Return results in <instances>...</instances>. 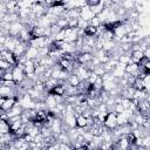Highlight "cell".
I'll list each match as a JSON object with an SVG mask.
<instances>
[{
	"label": "cell",
	"mask_w": 150,
	"mask_h": 150,
	"mask_svg": "<svg viewBox=\"0 0 150 150\" xmlns=\"http://www.w3.org/2000/svg\"><path fill=\"white\" fill-rule=\"evenodd\" d=\"M38 54H39V56H47L49 54V47L43 46V47L38 48Z\"/></svg>",
	"instance_id": "cell-22"
},
{
	"label": "cell",
	"mask_w": 150,
	"mask_h": 150,
	"mask_svg": "<svg viewBox=\"0 0 150 150\" xmlns=\"http://www.w3.org/2000/svg\"><path fill=\"white\" fill-rule=\"evenodd\" d=\"M98 4H101V0H86V5L89 6V7L96 6V5H98Z\"/></svg>",
	"instance_id": "cell-30"
},
{
	"label": "cell",
	"mask_w": 150,
	"mask_h": 150,
	"mask_svg": "<svg viewBox=\"0 0 150 150\" xmlns=\"http://www.w3.org/2000/svg\"><path fill=\"white\" fill-rule=\"evenodd\" d=\"M124 71H125L127 74L132 75V76H137L138 73H139V70H138V64L135 63V62H130V63H128V64L125 66Z\"/></svg>",
	"instance_id": "cell-11"
},
{
	"label": "cell",
	"mask_w": 150,
	"mask_h": 150,
	"mask_svg": "<svg viewBox=\"0 0 150 150\" xmlns=\"http://www.w3.org/2000/svg\"><path fill=\"white\" fill-rule=\"evenodd\" d=\"M88 26H89V21H87V20H83V19H80V18H79V20H77V28L84 29V28H87Z\"/></svg>",
	"instance_id": "cell-26"
},
{
	"label": "cell",
	"mask_w": 150,
	"mask_h": 150,
	"mask_svg": "<svg viewBox=\"0 0 150 150\" xmlns=\"http://www.w3.org/2000/svg\"><path fill=\"white\" fill-rule=\"evenodd\" d=\"M87 127V117L83 114L76 115V128H84Z\"/></svg>",
	"instance_id": "cell-15"
},
{
	"label": "cell",
	"mask_w": 150,
	"mask_h": 150,
	"mask_svg": "<svg viewBox=\"0 0 150 150\" xmlns=\"http://www.w3.org/2000/svg\"><path fill=\"white\" fill-rule=\"evenodd\" d=\"M94 74H96L97 76H102L104 73H105V70L103 69V67L101 66V64H98V66H95L94 68H93V70H91Z\"/></svg>",
	"instance_id": "cell-23"
},
{
	"label": "cell",
	"mask_w": 150,
	"mask_h": 150,
	"mask_svg": "<svg viewBox=\"0 0 150 150\" xmlns=\"http://www.w3.org/2000/svg\"><path fill=\"white\" fill-rule=\"evenodd\" d=\"M62 122L68 125L69 128H75L76 127V115L75 114H64L62 116Z\"/></svg>",
	"instance_id": "cell-7"
},
{
	"label": "cell",
	"mask_w": 150,
	"mask_h": 150,
	"mask_svg": "<svg viewBox=\"0 0 150 150\" xmlns=\"http://www.w3.org/2000/svg\"><path fill=\"white\" fill-rule=\"evenodd\" d=\"M15 102H16V97H15V96L6 97V98H5V102H4V104L1 105V108H0V109H1L2 111H8L9 109H12V108L14 107Z\"/></svg>",
	"instance_id": "cell-10"
},
{
	"label": "cell",
	"mask_w": 150,
	"mask_h": 150,
	"mask_svg": "<svg viewBox=\"0 0 150 150\" xmlns=\"http://www.w3.org/2000/svg\"><path fill=\"white\" fill-rule=\"evenodd\" d=\"M103 125L109 130H112L117 127V120H116V112L115 111H108L107 112L104 121H103Z\"/></svg>",
	"instance_id": "cell-1"
},
{
	"label": "cell",
	"mask_w": 150,
	"mask_h": 150,
	"mask_svg": "<svg viewBox=\"0 0 150 150\" xmlns=\"http://www.w3.org/2000/svg\"><path fill=\"white\" fill-rule=\"evenodd\" d=\"M130 102H131V98H127V97H122V98H121V104L123 105L124 109H128V108H129Z\"/></svg>",
	"instance_id": "cell-28"
},
{
	"label": "cell",
	"mask_w": 150,
	"mask_h": 150,
	"mask_svg": "<svg viewBox=\"0 0 150 150\" xmlns=\"http://www.w3.org/2000/svg\"><path fill=\"white\" fill-rule=\"evenodd\" d=\"M66 82L68 83V84H70V86H74V87H77L79 84H80V79L73 73V74H69V76L67 77V80H66Z\"/></svg>",
	"instance_id": "cell-16"
},
{
	"label": "cell",
	"mask_w": 150,
	"mask_h": 150,
	"mask_svg": "<svg viewBox=\"0 0 150 150\" xmlns=\"http://www.w3.org/2000/svg\"><path fill=\"white\" fill-rule=\"evenodd\" d=\"M0 96L4 97H11V96H15L16 97V89L8 87V86H0Z\"/></svg>",
	"instance_id": "cell-8"
},
{
	"label": "cell",
	"mask_w": 150,
	"mask_h": 150,
	"mask_svg": "<svg viewBox=\"0 0 150 150\" xmlns=\"http://www.w3.org/2000/svg\"><path fill=\"white\" fill-rule=\"evenodd\" d=\"M94 16H95V14L93 13V11L90 9L89 6L84 5V6H82V7L80 8V19H83V20L89 21V20L93 19Z\"/></svg>",
	"instance_id": "cell-6"
},
{
	"label": "cell",
	"mask_w": 150,
	"mask_h": 150,
	"mask_svg": "<svg viewBox=\"0 0 150 150\" xmlns=\"http://www.w3.org/2000/svg\"><path fill=\"white\" fill-rule=\"evenodd\" d=\"M12 68H13V66H12L9 62H7V61L4 60V59H0V69L7 70V69H12Z\"/></svg>",
	"instance_id": "cell-24"
},
{
	"label": "cell",
	"mask_w": 150,
	"mask_h": 150,
	"mask_svg": "<svg viewBox=\"0 0 150 150\" xmlns=\"http://www.w3.org/2000/svg\"><path fill=\"white\" fill-rule=\"evenodd\" d=\"M50 129L54 134V136L59 135L60 132H62V118L59 116H55L52 124H50Z\"/></svg>",
	"instance_id": "cell-5"
},
{
	"label": "cell",
	"mask_w": 150,
	"mask_h": 150,
	"mask_svg": "<svg viewBox=\"0 0 150 150\" xmlns=\"http://www.w3.org/2000/svg\"><path fill=\"white\" fill-rule=\"evenodd\" d=\"M102 84H103L102 77H101V76H97L96 80H95L94 83H93V87H94L96 90H101V89H102Z\"/></svg>",
	"instance_id": "cell-21"
},
{
	"label": "cell",
	"mask_w": 150,
	"mask_h": 150,
	"mask_svg": "<svg viewBox=\"0 0 150 150\" xmlns=\"http://www.w3.org/2000/svg\"><path fill=\"white\" fill-rule=\"evenodd\" d=\"M2 80H13V74H12V69H7L4 71L2 76H1Z\"/></svg>",
	"instance_id": "cell-27"
},
{
	"label": "cell",
	"mask_w": 150,
	"mask_h": 150,
	"mask_svg": "<svg viewBox=\"0 0 150 150\" xmlns=\"http://www.w3.org/2000/svg\"><path fill=\"white\" fill-rule=\"evenodd\" d=\"M43 102H45V104H46V107H47V109H48V110H53V109L56 107V104H57L55 96H54L53 94H49V93L46 95V97H45Z\"/></svg>",
	"instance_id": "cell-9"
},
{
	"label": "cell",
	"mask_w": 150,
	"mask_h": 150,
	"mask_svg": "<svg viewBox=\"0 0 150 150\" xmlns=\"http://www.w3.org/2000/svg\"><path fill=\"white\" fill-rule=\"evenodd\" d=\"M89 25H90V26H93V27H95V28H98V27L102 25V22H101V20L98 19V16H97V15H95L93 19H90V20H89Z\"/></svg>",
	"instance_id": "cell-20"
},
{
	"label": "cell",
	"mask_w": 150,
	"mask_h": 150,
	"mask_svg": "<svg viewBox=\"0 0 150 150\" xmlns=\"http://www.w3.org/2000/svg\"><path fill=\"white\" fill-rule=\"evenodd\" d=\"M104 8V6H103V4L101 2V4H98V5H96V6H91L90 7V9L93 11V13L95 14V15H97V14H100L101 13V11Z\"/></svg>",
	"instance_id": "cell-25"
},
{
	"label": "cell",
	"mask_w": 150,
	"mask_h": 150,
	"mask_svg": "<svg viewBox=\"0 0 150 150\" xmlns=\"http://www.w3.org/2000/svg\"><path fill=\"white\" fill-rule=\"evenodd\" d=\"M83 30H84V36H95L97 34V28H95L90 25L87 28H84Z\"/></svg>",
	"instance_id": "cell-19"
},
{
	"label": "cell",
	"mask_w": 150,
	"mask_h": 150,
	"mask_svg": "<svg viewBox=\"0 0 150 150\" xmlns=\"http://www.w3.org/2000/svg\"><path fill=\"white\" fill-rule=\"evenodd\" d=\"M22 28H23V25H22L21 21H13V22H11V26H9V29H8V35L18 36Z\"/></svg>",
	"instance_id": "cell-4"
},
{
	"label": "cell",
	"mask_w": 150,
	"mask_h": 150,
	"mask_svg": "<svg viewBox=\"0 0 150 150\" xmlns=\"http://www.w3.org/2000/svg\"><path fill=\"white\" fill-rule=\"evenodd\" d=\"M9 132H11V129H9L8 121L0 120V134H9Z\"/></svg>",
	"instance_id": "cell-18"
},
{
	"label": "cell",
	"mask_w": 150,
	"mask_h": 150,
	"mask_svg": "<svg viewBox=\"0 0 150 150\" xmlns=\"http://www.w3.org/2000/svg\"><path fill=\"white\" fill-rule=\"evenodd\" d=\"M34 69H35V62H34V60H27V61L23 63V71H25V75L34 73Z\"/></svg>",
	"instance_id": "cell-13"
},
{
	"label": "cell",
	"mask_w": 150,
	"mask_h": 150,
	"mask_svg": "<svg viewBox=\"0 0 150 150\" xmlns=\"http://www.w3.org/2000/svg\"><path fill=\"white\" fill-rule=\"evenodd\" d=\"M25 55H26L27 60H35L36 57H39L38 48L32 47V46H28L27 49H26V52H25Z\"/></svg>",
	"instance_id": "cell-12"
},
{
	"label": "cell",
	"mask_w": 150,
	"mask_h": 150,
	"mask_svg": "<svg viewBox=\"0 0 150 150\" xmlns=\"http://www.w3.org/2000/svg\"><path fill=\"white\" fill-rule=\"evenodd\" d=\"M120 6L122 8H124L125 11H130V9L135 8V2H134V0H122Z\"/></svg>",
	"instance_id": "cell-17"
},
{
	"label": "cell",
	"mask_w": 150,
	"mask_h": 150,
	"mask_svg": "<svg viewBox=\"0 0 150 150\" xmlns=\"http://www.w3.org/2000/svg\"><path fill=\"white\" fill-rule=\"evenodd\" d=\"M115 87H117V83H116L115 81L104 80V81H103V84H102V90H104V91H110V90L114 89Z\"/></svg>",
	"instance_id": "cell-14"
},
{
	"label": "cell",
	"mask_w": 150,
	"mask_h": 150,
	"mask_svg": "<svg viewBox=\"0 0 150 150\" xmlns=\"http://www.w3.org/2000/svg\"><path fill=\"white\" fill-rule=\"evenodd\" d=\"M77 20L79 19H70V20H68V28H77Z\"/></svg>",
	"instance_id": "cell-29"
},
{
	"label": "cell",
	"mask_w": 150,
	"mask_h": 150,
	"mask_svg": "<svg viewBox=\"0 0 150 150\" xmlns=\"http://www.w3.org/2000/svg\"><path fill=\"white\" fill-rule=\"evenodd\" d=\"M77 38H79L77 28H64V40L63 41L74 43Z\"/></svg>",
	"instance_id": "cell-2"
},
{
	"label": "cell",
	"mask_w": 150,
	"mask_h": 150,
	"mask_svg": "<svg viewBox=\"0 0 150 150\" xmlns=\"http://www.w3.org/2000/svg\"><path fill=\"white\" fill-rule=\"evenodd\" d=\"M12 74H13V80H14L18 84L21 83V82L25 80V77H26L23 69L19 68L18 66H13V68H12Z\"/></svg>",
	"instance_id": "cell-3"
}]
</instances>
